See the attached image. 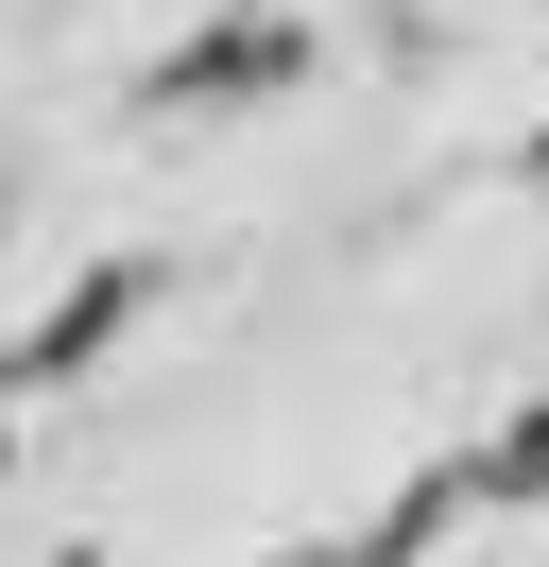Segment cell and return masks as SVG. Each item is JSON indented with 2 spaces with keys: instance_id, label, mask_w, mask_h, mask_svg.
Listing matches in <instances>:
<instances>
[{
  "instance_id": "obj_1",
  "label": "cell",
  "mask_w": 549,
  "mask_h": 567,
  "mask_svg": "<svg viewBox=\"0 0 549 567\" xmlns=\"http://www.w3.org/2000/svg\"><path fill=\"white\" fill-rule=\"evenodd\" d=\"M292 70V35H224V52H172L155 70V104H206V86H274Z\"/></svg>"
},
{
  "instance_id": "obj_2",
  "label": "cell",
  "mask_w": 549,
  "mask_h": 567,
  "mask_svg": "<svg viewBox=\"0 0 549 567\" xmlns=\"http://www.w3.org/2000/svg\"><path fill=\"white\" fill-rule=\"evenodd\" d=\"M121 310H137V276H103V292H69V310L34 327V361H86V344H103V327H121Z\"/></svg>"
},
{
  "instance_id": "obj_3",
  "label": "cell",
  "mask_w": 549,
  "mask_h": 567,
  "mask_svg": "<svg viewBox=\"0 0 549 567\" xmlns=\"http://www.w3.org/2000/svg\"><path fill=\"white\" fill-rule=\"evenodd\" d=\"M480 482H498V498H549V430H515V447H480Z\"/></svg>"
}]
</instances>
